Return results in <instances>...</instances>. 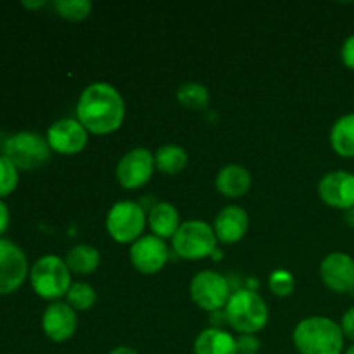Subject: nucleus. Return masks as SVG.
I'll return each mask as SVG.
<instances>
[{
  "label": "nucleus",
  "instance_id": "dca6fc26",
  "mask_svg": "<svg viewBox=\"0 0 354 354\" xmlns=\"http://www.w3.org/2000/svg\"><path fill=\"white\" fill-rule=\"evenodd\" d=\"M249 228V214L239 206H227L214 218V235L223 244H237Z\"/></svg>",
  "mask_w": 354,
  "mask_h": 354
},
{
  "label": "nucleus",
  "instance_id": "6ab92c4d",
  "mask_svg": "<svg viewBox=\"0 0 354 354\" xmlns=\"http://www.w3.org/2000/svg\"><path fill=\"white\" fill-rule=\"evenodd\" d=\"M196 354H239L237 339L221 328H206L194 342Z\"/></svg>",
  "mask_w": 354,
  "mask_h": 354
},
{
  "label": "nucleus",
  "instance_id": "f03ea898",
  "mask_svg": "<svg viewBox=\"0 0 354 354\" xmlns=\"http://www.w3.org/2000/svg\"><path fill=\"white\" fill-rule=\"evenodd\" d=\"M344 339L341 325L327 317L304 318L292 334L299 354H342Z\"/></svg>",
  "mask_w": 354,
  "mask_h": 354
},
{
  "label": "nucleus",
  "instance_id": "2f4dec72",
  "mask_svg": "<svg viewBox=\"0 0 354 354\" xmlns=\"http://www.w3.org/2000/svg\"><path fill=\"white\" fill-rule=\"evenodd\" d=\"M109 354H138V351L133 348H128V346H118Z\"/></svg>",
  "mask_w": 354,
  "mask_h": 354
},
{
  "label": "nucleus",
  "instance_id": "f704fd0d",
  "mask_svg": "<svg viewBox=\"0 0 354 354\" xmlns=\"http://www.w3.org/2000/svg\"><path fill=\"white\" fill-rule=\"evenodd\" d=\"M344 354H354V344L353 346H349L348 349H346V353Z\"/></svg>",
  "mask_w": 354,
  "mask_h": 354
},
{
  "label": "nucleus",
  "instance_id": "aec40b11",
  "mask_svg": "<svg viewBox=\"0 0 354 354\" xmlns=\"http://www.w3.org/2000/svg\"><path fill=\"white\" fill-rule=\"evenodd\" d=\"M330 145L341 158H354V113L344 114L330 130Z\"/></svg>",
  "mask_w": 354,
  "mask_h": 354
},
{
  "label": "nucleus",
  "instance_id": "39448f33",
  "mask_svg": "<svg viewBox=\"0 0 354 354\" xmlns=\"http://www.w3.org/2000/svg\"><path fill=\"white\" fill-rule=\"evenodd\" d=\"M30 280L37 296L55 301L68 294L71 287V272L59 256H44L31 268Z\"/></svg>",
  "mask_w": 354,
  "mask_h": 354
},
{
  "label": "nucleus",
  "instance_id": "f8f14e48",
  "mask_svg": "<svg viewBox=\"0 0 354 354\" xmlns=\"http://www.w3.org/2000/svg\"><path fill=\"white\" fill-rule=\"evenodd\" d=\"M130 261L137 272L154 275L168 263V248L162 239L156 235H144L131 244Z\"/></svg>",
  "mask_w": 354,
  "mask_h": 354
},
{
  "label": "nucleus",
  "instance_id": "6e6552de",
  "mask_svg": "<svg viewBox=\"0 0 354 354\" xmlns=\"http://www.w3.org/2000/svg\"><path fill=\"white\" fill-rule=\"evenodd\" d=\"M230 296L228 280L213 270L199 272L190 282V297L204 311L216 313L227 306Z\"/></svg>",
  "mask_w": 354,
  "mask_h": 354
},
{
  "label": "nucleus",
  "instance_id": "a211bd4d",
  "mask_svg": "<svg viewBox=\"0 0 354 354\" xmlns=\"http://www.w3.org/2000/svg\"><path fill=\"white\" fill-rule=\"evenodd\" d=\"M147 223L151 227L152 235L159 239H173L176 230L180 228L178 209L171 203H156L149 209Z\"/></svg>",
  "mask_w": 354,
  "mask_h": 354
},
{
  "label": "nucleus",
  "instance_id": "393cba45",
  "mask_svg": "<svg viewBox=\"0 0 354 354\" xmlns=\"http://www.w3.org/2000/svg\"><path fill=\"white\" fill-rule=\"evenodd\" d=\"M54 9L62 19L83 21L92 12V2L88 0H55Z\"/></svg>",
  "mask_w": 354,
  "mask_h": 354
},
{
  "label": "nucleus",
  "instance_id": "b1692460",
  "mask_svg": "<svg viewBox=\"0 0 354 354\" xmlns=\"http://www.w3.org/2000/svg\"><path fill=\"white\" fill-rule=\"evenodd\" d=\"M66 297H68V304L75 311L90 310V308H92L97 301L95 289H93L90 283H85V282L71 283V287H69Z\"/></svg>",
  "mask_w": 354,
  "mask_h": 354
},
{
  "label": "nucleus",
  "instance_id": "c756f323",
  "mask_svg": "<svg viewBox=\"0 0 354 354\" xmlns=\"http://www.w3.org/2000/svg\"><path fill=\"white\" fill-rule=\"evenodd\" d=\"M339 325H341L344 337L349 339V341H353V344H354V306L349 308V310L346 311L344 317H342L341 324Z\"/></svg>",
  "mask_w": 354,
  "mask_h": 354
},
{
  "label": "nucleus",
  "instance_id": "423d86ee",
  "mask_svg": "<svg viewBox=\"0 0 354 354\" xmlns=\"http://www.w3.org/2000/svg\"><path fill=\"white\" fill-rule=\"evenodd\" d=\"M171 241L173 249L180 258L196 261V259L214 254L218 239L214 235L213 227H209L206 221L190 220L180 225Z\"/></svg>",
  "mask_w": 354,
  "mask_h": 354
},
{
  "label": "nucleus",
  "instance_id": "1a4fd4ad",
  "mask_svg": "<svg viewBox=\"0 0 354 354\" xmlns=\"http://www.w3.org/2000/svg\"><path fill=\"white\" fill-rule=\"evenodd\" d=\"M154 169L156 161L151 151L144 147H137L133 151L127 152L120 159L116 168V178L123 189L135 190L144 187L151 180Z\"/></svg>",
  "mask_w": 354,
  "mask_h": 354
},
{
  "label": "nucleus",
  "instance_id": "72a5a7b5",
  "mask_svg": "<svg viewBox=\"0 0 354 354\" xmlns=\"http://www.w3.org/2000/svg\"><path fill=\"white\" fill-rule=\"evenodd\" d=\"M45 6V0H38V2H28V0H24L23 2V7H26V9H40V7Z\"/></svg>",
  "mask_w": 354,
  "mask_h": 354
},
{
  "label": "nucleus",
  "instance_id": "473e14b6",
  "mask_svg": "<svg viewBox=\"0 0 354 354\" xmlns=\"http://www.w3.org/2000/svg\"><path fill=\"white\" fill-rule=\"evenodd\" d=\"M344 221L348 227L354 228V207H351V209L344 211Z\"/></svg>",
  "mask_w": 354,
  "mask_h": 354
},
{
  "label": "nucleus",
  "instance_id": "4468645a",
  "mask_svg": "<svg viewBox=\"0 0 354 354\" xmlns=\"http://www.w3.org/2000/svg\"><path fill=\"white\" fill-rule=\"evenodd\" d=\"M318 196L327 206L348 211L354 207V173L330 171L318 183Z\"/></svg>",
  "mask_w": 354,
  "mask_h": 354
},
{
  "label": "nucleus",
  "instance_id": "7ed1b4c3",
  "mask_svg": "<svg viewBox=\"0 0 354 354\" xmlns=\"http://www.w3.org/2000/svg\"><path fill=\"white\" fill-rule=\"evenodd\" d=\"M225 320L242 335H254L268 324V308L254 290L241 289L228 299L225 306Z\"/></svg>",
  "mask_w": 354,
  "mask_h": 354
},
{
  "label": "nucleus",
  "instance_id": "9d476101",
  "mask_svg": "<svg viewBox=\"0 0 354 354\" xmlns=\"http://www.w3.org/2000/svg\"><path fill=\"white\" fill-rule=\"evenodd\" d=\"M28 277V259L19 245L0 239V296L12 294Z\"/></svg>",
  "mask_w": 354,
  "mask_h": 354
},
{
  "label": "nucleus",
  "instance_id": "2eb2a0df",
  "mask_svg": "<svg viewBox=\"0 0 354 354\" xmlns=\"http://www.w3.org/2000/svg\"><path fill=\"white\" fill-rule=\"evenodd\" d=\"M41 328L52 342L69 341L78 328L76 311L68 303L54 301L45 310L44 318H41Z\"/></svg>",
  "mask_w": 354,
  "mask_h": 354
},
{
  "label": "nucleus",
  "instance_id": "f257e3e1",
  "mask_svg": "<svg viewBox=\"0 0 354 354\" xmlns=\"http://www.w3.org/2000/svg\"><path fill=\"white\" fill-rule=\"evenodd\" d=\"M76 116L86 131L109 135L120 130L124 121V100L109 83H93L82 92Z\"/></svg>",
  "mask_w": 354,
  "mask_h": 354
},
{
  "label": "nucleus",
  "instance_id": "20e7f679",
  "mask_svg": "<svg viewBox=\"0 0 354 354\" xmlns=\"http://www.w3.org/2000/svg\"><path fill=\"white\" fill-rule=\"evenodd\" d=\"M50 152L47 138L35 131H19L3 144V156L21 171H31L47 165Z\"/></svg>",
  "mask_w": 354,
  "mask_h": 354
},
{
  "label": "nucleus",
  "instance_id": "cd10ccee",
  "mask_svg": "<svg viewBox=\"0 0 354 354\" xmlns=\"http://www.w3.org/2000/svg\"><path fill=\"white\" fill-rule=\"evenodd\" d=\"M237 349L239 354H256L259 349V341L254 335H242L237 339Z\"/></svg>",
  "mask_w": 354,
  "mask_h": 354
},
{
  "label": "nucleus",
  "instance_id": "7c9ffc66",
  "mask_svg": "<svg viewBox=\"0 0 354 354\" xmlns=\"http://www.w3.org/2000/svg\"><path fill=\"white\" fill-rule=\"evenodd\" d=\"M9 227V209H7L6 204L0 201V235L7 230Z\"/></svg>",
  "mask_w": 354,
  "mask_h": 354
},
{
  "label": "nucleus",
  "instance_id": "a878e982",
  "mask_svg": "<svg viewBox=\"0 0 354 354\" xmlns=\"http://www.w3.org/2000/svg\"><path fill=\"white\" fill-rule=\"evenodd\" d=\"M17 168L6 158L0 156V199L10 196L17 187Z\"/></svg>",
  "mask_w": 354,
  "mask_h": 354
},
{
  "label": "nucleus",
  "instance_id": "9b49d317",
  "mask_svg": "<svg viewBox=\"0 0 354 354\" xmlns=\"http://www.w3.org/2000/svg\"><path fill=\"white\" fill-rule=\"evenodd\" d=\"M47 142L54 152L61 156H75L86 147L88 131L78 120H59L50 124L47 131Z\"/></svg>",
  "mask_w": 354,
  "mask_h": 354
},
{
  "label": "nucleus",
  "instance_id": "412c9836",
  "mask_svg": "<svg viewBox=\"0 0 354 354\" xmlns=\"http://www.w3.org/2000/svg\"><path fill=\"white\" fill-rule=\"evenodd\" d=\"M64 261L69 272L76 273V275H90L99 268L100 254L93 245L80 244L69 249Z\"/></svg>",
  "mask_w": 354,
  "mask_h": 354
},
{
  "label": "nucleus",
  "instance_id": "4be33fe9",
  "mask_svg": "<svg viewBox=\"0 0 354 354\" xmlns=\"http://www.w3.org/2000/svg\"><path fill=\"white\" fill-rule=\"evenodd\" d=\"M156 169H159L165 175H178L185 169L187 162H189V156H187L185 149L180 145H162L158 149L154 156Z\"/></svg>",
  "mask_w": 354,
  "mask_h": 354
},
{
  "label": "nucleus",
  "instance_id": "5701e85b",
  "mask_svg": "<svg viewBox=\"0 0 354 354\" xmlns=\"http://www.w3.org/2000/svg\"><path fill=\"white\" fill-rule=\"evenodd\" d=\"M176 99L190 111H203L209 104V92L201 83H183L176 92Z\"/></svg>",
  "mask_w": 354,
  "mask_h": 354
},
{
  "label": "nucleus",
  "instance_id": "f3484780",
  "mask_svg": "<svg viewBox=\"0 0 354 354\" xmlns=\"http://www.w3.org/2000/svg\"><path fill=\"white\" fill-rule=\"evenodd\" d=\"M214 185L221 196L237 199L251 189V173L241 165H227L218 171Z\"/></svg>",
  "mask_w": 354,
  "mask_h": 354
},
{
  "label": "nucleus",
  "instance_id": "bb28decb",
  "mask_svg": "<svg viewBox=\"0 0 354 354\" xmlns=\"http://www.w3.org/2000/svg\"><path fill=\"white\" fill-rule=\"evenodd\" d=\"M270 290H272L275 296L286 297L289 294H292L294 290V277L292 273L287 272V270H275V272L270 275Z\"/></svg>",
  "mask_w": 354,
  "mask_h": 354
},
{
  "label": "nucleus",
  "instance_id": "c85d7f7f",
  "mask_svg": "<svg viewBox=\"0 0 354 354\" xmlns=\"http://www.w3.org/2000/svg\"><path fill=\"white\" fill-rule=\"evenodd\" d=\"M341 57H342V62H344V66H348L351 71H354V35L346 38V41L342 44Z\"/></svg>",
  "mask_w": 354,
  "mask_h": 354
},
{
  "label": "nucleus",
  "instance_id": "0eeeda50",
  "mask_svg": "<svg viewBox=\"0 0 354 354\" xmlns=\"http://www.w3.org/2000/svg\"><path fill=\"white\" fill-rule=\"evenodd\" d=\"M147 216L144 207L133 201H120L107 213L106 228L111 239L120 244H133L144 232Z\"/></svg>",
  "mask_w": 354,
  "mask_h": 354
},
{
  "label": "nucleus",
  "instance_id": "ddd939ff",
  "mask_svg": "<svg viewBox=\"0 0 354 354\" xmlns=\"http://www.w3.org/2000/svg\"><path fill=\"white\" fill-rule=\"evenodd\" d=\"M320 277L325 287L335 294L354 290V258L346 252H330L320 265Z\"/></svg>",
  "mask_w": 354,
  "mask_h": 354
}]
</instances>
